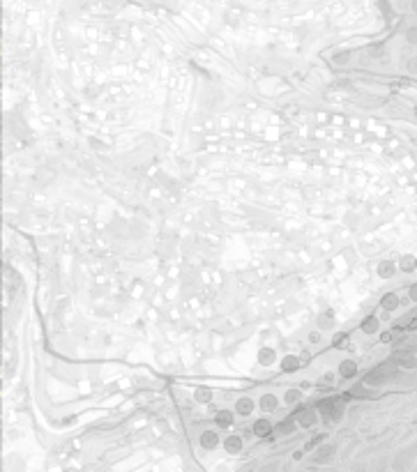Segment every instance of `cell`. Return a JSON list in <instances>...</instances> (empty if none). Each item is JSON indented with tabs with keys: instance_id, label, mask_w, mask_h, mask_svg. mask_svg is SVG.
Segmentation results:
<instances>
[{
	"instance_id": "cell-2",
	"label": "cell",
	"mask_w": 417,
	"mask_h": 472,
	"mask_svg": "<svg viewBox=\"0 0 417 472\" xmlns=\"http://www.w3.org/2000/svg\"><path fill=\"white\" fill-rule=\"evenodd\" d=\"M217 422H219L221 426H228V424L233 422V415H231V412H219V415H217Z\"/></svg>"
},
{
	"instance_id": "cell-5",
	"label": "cell",
	"mask_w": 417,
	"mask_h": 472,
	"mask_svg": "<svg viewBox=\"0 0 417 472\" xmlns=\"http://www.w3.org/2000/svg\"><path fill=\"white\" fill-rule=\"evenodd\" d=\"M353 371H355V364H353V362H343L341 364V375H353Z\"/></svg>"
},
{
	"instance_id": "cell-3",
	"label": "cell",
	"mask_w": 417,
	"mask_h": 472,
	"mask_svg": "<svg viewBox=\"0 0 417 472\" xmlns=\"http://www.w3.org/2000/svg\"><path fill=\"white\" fill-rule=\"evenodd\" d=\"M237 410L242 412V415H249V412H251V401H249V398H242V401L237 403Z\"/></svg>"
},
{
	"instance_id": "cell-10",
	"label": "cell",
	"mask_w": 417,
	"mask_h": 472,
	"mask_svg": "<svg viewBox=\"0 0 417 472\" xmlns=\"http://www.w3.org/2000/svg\"><path fill=\"white\" fill-rule=\"evenodd\" d=\"M198 398H210V394H208V392H203V389H201V392H198Z\"/></svg>"
},
{
	"instance_id": "cell-9",
	"label": "cell",
	"mask_w": 417,
	"mask_h": 472,
	"mask_svg": "<svg viewBox=\"0 0 417 472\" xmlns=\"http://www.w3.org/2000/svg\"><path fill=\"white\" fill-rule=\"evenodd\" d=\"M383 304H385L387 309H390V306H394V304H396V299H394V297H385V302H383Z\"/></svg>"
},
{
	"instance_id": "cell-1",
	"label": "cell",
	"mask_w": 417,
	"mask_h": 472,
	"mask_svg": "<svg viewBox=\"0 0 417 472\" xmlns=\"http://www.w3.org/2000/svg\"><path fill=\"white\" fill-rule=\"evenodd\" d=\"M376 327H378V323H376V318H366L364 320V325L362 329L366 332V334H371V332H376Z\"/></svg>"
},
{
	"instance_id": "cell-7",
	"label": "cell",
	"mask_w": 417,
	"mask_h": 472,
	"mask_svg": "<svg viewBox=\"0 0 417 472\" xmlns=\"http://www.w3.org/2000/svg\"><path fill=\"white\" fill-rule=\"evenodd\" d=\"M261 405H263L265 410H272V408H274V396H265V398L261 401Z\"/></svg>"
},
{
	"instance_id": "cell-4",
	"label": "cell",
	"mask_w": 417,
	"mask_h": 472,
	"mask_svg": "<svg viewBox=\"0 0 417 472\" xmlns=\"http://www.w3.org/2000/svg\"><path fill=\"white\" fill-rule=\"evenodd\" d=\"M254 431H256L258 435H267V433H270V424H267V422H258Z\"/></svg>"
},
{
	"instance_id": "cell-8",
	"label": "cell",
	"mask_w": 417,
	"mask_h": 472,
	"mask_svg": "<svg viewBox=\"0 0 417 472\" xmlns=\"http://www.w3.org/2000/svg\"><path fill=\"white\" fill-rule=\"evenodd\" d=\"M284 364H286V371H293V369H295V364H297V359H295V357H288L286 362H284Z\"/></svg>"
},
{
	"instance_id": "cell-6",
	"label": "cell",
	"mask_w": 417,
	"mask_h": 472,
	"mask_svg": "<svg viewBox=\"0 0 417 472\" xmlns=\"http://www.w3.org/2000/svg\"><path fill=\"white\" fill-rule=\"evenodd\" d=\"M203 445H205V447H214V445H217V438H214V433H205V435H203Z\"/></svg>"
}]
</instances>
